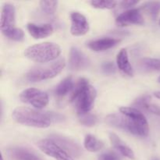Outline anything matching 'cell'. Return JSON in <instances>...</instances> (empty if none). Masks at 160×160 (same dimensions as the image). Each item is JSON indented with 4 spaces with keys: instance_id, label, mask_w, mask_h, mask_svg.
<instances>
[{
    "instance_id": "cell-34",
    "label": "cell",
    "mask_w": 160,
    "mask_h": 160,
    "mask_svg": "<svg viewBox=\"0 0 160 160\" xmlns=\"http://www.w3.org/2000/svg\"><path fill=\"white\" fill-rule=\"evenodd\" d=\"M1 160H4V159H3V157H2H2H1Z\"/></svg>"
},
{
    "instance_id": "cell-17",
    "label": "cell",
    "mask_w": 160,
    "mask_h": 160,
    "mask_svg": "<svg viewBox=\"0 0 160 160\" xmlns=\"http://www.w3.org/2000/svg\"><path fill=\"white\" fill-rule=\"evenodd\" d=\"M120 113L127 116L132 119L134 121H135L138 124L143 128H148V123L147 121L146 118L144 116V114L141 112L139 109L135 107H128V106H122L120 108Z\"/></svg>"
},
{
    "instance_id": "cell-11",
    "label": "cell",
    "mask_w": 160,
    "mask_h": 160,
    "mask_svg": "<svg viewBox=\"0 0 160 160\" xmlns=\"http://www.w3.org/2000/svg\"><path fill=\"white\" fill-rule=\"evenodd\" d=\"M91 62L86 55L76 47H72L69 58V68L72 70H81L88 68Z\"/></svg>"
},
{
    "instance_id": "cell-25",
    "label": "cell",
    "mask_w": 160,
    "mask_h": 160,
    "mask_svg": "<svg viewBox=\"0 0 160 160\" xmlns=\"http://www.w3.org/2000/svg\"><path fill=\"white\" fill-rule=\"evenodd\" d=\"M57 1H41L40 7L42 12L47 15H52L57 9Z\"/></svg>"
},
{
    "instance_id": "cell-9",
    "label": "cell",
    "mask_w": 160,
    "mask_h": 160,
    "mask_svg": "<svg viewBox=\"0 0 160 160\" xmlns=\"http://www.w3.org/2000/svg\"><path fill=\"white\" fill-rule=\"evenodd\" d=\"M49 139L57 144L59 147L65 150L71 156L79 157L82 153L80 145L69 138L64 137V136L59 135V134H52L50 136Z\"/></svg>"
},
{
    "instance_id": "cell-12",
    "label": "cell",
    "mask_w": 160,
    "mask_h": 160,
    "mask_svg": "<svg viewBox=\"0 0 160 160\" xmlns=\"http://www.w3.org/2000/svg\"><path fill=\"white\" fill-rule=\"evenodd\" d=\"M16 10L13 5L6 3L3 5L1 13L0 28L1 31H7L16 28Z\"/></svg>"
},
{
    "instance_id": "cell-18",
    "label": "cell",
    "mask_w": 160,
    "mask_h": 160,
    "mask_svg": "<svg viewBox=\"0 0 160 160\" xmlns=\"http://www.w3.org/2000/svg\"><path fill=\"white\" fill-rule=\"evenodd\" d=\"M150 100H151V98L149 95H144L137 98L133 105L136 106L138 109H142V110L147 111V112L160 117V107L157 105L152 103Z\"/></svg>"
},
{
    "instance_id": "cell-23",
    "label": "cell",
    "mask_w": 160,
    "mask_h": 160,
    "mask_svg": "<svg viewBox=\"0 0 160 160\" xmlns=\"http://www.w3.org/2000/svg\"><path fill=\"white\" fill-rule=\"evenodd\" d=\"M2 32L4 34L5 37L12 41L21 42L24 38V33H23V30L20 29V28H14L10 30H7V31H2Z\"/></svg>"
},
{
    "instance_id": "cell-28",
    "label": "cell",
    "mask_w": 160,
    "mask_h": 160,
    "mask_svg": "<svg viewBox=\"0 0 160 160\" xmlns=\"http://www.w3.org/2000/svg\"><path fill=\"white\" fill-rule=\"evenodd\" d=\"M102 70L106 74H112L116 71V67L112 62H106L102 65Z\"/></svg>"
},
{
    "instance_id": "cell-3",
    "label": "cell",
    "mask_w": 160,
    "mask_h": 160,
    "mask_svg": "<svg viewBox=\"0 0 160 160\" xmlns=\"http://www.w3.org/2000/svg\"><path fill=\"white\" fill-rule=\"evenodd\" d=\"M61 54V48L53 42H43L27 48L24 56L30 60L46 63L57 59Z\"/></svg>"
},
{
    "instance_id": "cell-15",
    "label": "cell",
    "mask_w": 160,
    "mask_h": 160,
    "mask_svg": "<svg viewBox=\"0 0 160 160\" xmlns=\"http://www.w3.org/2000/svg\"><path fill=\"white\" fill-rule=\"evenodd\" d=\"M120 39L112 38H103L92 40L88 43V47L91 50L95 52H103L109 49L112 47L116 46L119 42Z\"/></svg>"
},
{
    "instance_id": "cell-19",
    "label": "cell",
    "mask_w": 160,
    "mask_h": 160,
    "mask_svg": "<svg viewBox=\"0 0 160 160\" xmlns=\"http://www.w3.org/2000/svg\"><path fill=\"white\" fill-rule=\"evenodd\" d=\"M117 67L120 69V71H122L124 74H127L128 76H133L134 70H133L132 66L131 65V62L129 61V57H128V53L127 49L122 48L119 52L117 56Z\"/></svg>"
},
{
    "instance_id": "cell-8",
    "label": "cell",
    "mask_w": 160,
    "mask_h": 160,
    "mask_svg": "<svg viewBox=\"0 0 160 160\" xmlns=\"http://www.w3.org/2000/svg\"><path fill=\"white\" fill-rule=\"evenodd\" d=\"M117 25L125 27L128 25H142L145 23L144 17L139 9H130L120 13L116 20Z\"/></svg>"
},
{
    "instance_id": "cell-30",
    "label": "cell",
    "mask_w": 160,
    "mask_h": 160,
    "mask_svg": "<svg viewBox=\"0 0 160 160\" xmlns=\"http://www.w3.org/2000/svg\"><path fill=\"white\" fill-rule=\"evenodd\" d=\"M138 3V1H135V0H128V1L121 2L119 3V5H120V8H122V9H129V8L135 6Z\"/></svg>"
},
{
    "instance_id": "cell-7",
    "label": "cell",
    "mask_w": 160,
    "mask_h": 160,
    "mask_svg": "<svg viewBox=\"0 0 160 160\" xmlns=\"http://www.w3.org/2000/svg\"><path fill=\"white\" fill-rule=\"evenodd\" d=\"M37 146L42 152L56 160H73L70 154L49 138L40 140Z\"/></svg>"
},
{
    "instance_id": "cell-16",
    "label": "cell",
    "mask_w": 160,
    "mask_h": 160,
    "mask_svg": "<svg viewBox=\"0 0 160 160\" xmlns=\"http://www.w3.org/2000/svg\"><path fill=\"white\" fill-rule=\"evenodd\" d=\"M109 138L112 146L120 154L123 155V156H125V157L128 158L130 159L134 160L135 159V155H134V152H133V150L128 145H127L126 143H124L117 134H116L115 133L111 132L109 133Z\"/></svg>"
},
{
    "instance_id": "cell-10",
    "label": "cell",
    "mask_w": 160,
    "mask_h": 160,
    "mask_svg": "<svg viewBox=\"0 0 160 160\" xmlns=\"http://www.w3.org/2000/svg\"><path fill=\"white\" fill-rule=\"evenodd\" d=\"M71 27L70 33L73 36H83L89 31V23L87 18L79 12H73L70 14Z\"/></svg>"
},
{
    "instance_id": "cell-35",
    "label": "cell",
    "mask_w": 160,
    "mask_h": 160,
    "mask_svg": "<svg viewBox=\"0 0 160 160\" xmlns=\"http://www.w3.org/2000/svg\"><path fill=\"white\" fill-rule=\"evenodd\" d=\"M159 25H160V20H159Z\"/></svg>"
},
{
    "instance_id": "cell-1",
    "label": "cell",
    "mask_w": 160,
    "mask_h": 160,
    "mask_svg": "<svg viewBox=\"0 0 160 160\" xmlns=\"http://www.w3.org/2000/svg\"><path fill=\"white\" fill-rule=\"evenodd\" d=\"M12 117L17 123L37 128H47L53 122H60L63 117L53 112H42L28 107H17L12 111Z\"/></svg>"
},
{
    "instance_id": "cell-26",
    "label": "cell",
    "mask_w": 160,
    "mask_h": 160,
    "mask_svg": "<svg viewBox=\"0 0 160 160\" xmlns=\"http://www.w3.org/2000/svg\"><path fill=\"white\" fill-rule=\"evenodd\" d=\"M90 4L92 5V7L95 9H114L117 6L118 2L116 1H100V0H96V1H91Z\"/></svg>"
},
{
    "instance_id": "cell-27",
    "label": "cell",
    "mask_w": 160,
    "mask_h": 160,
    "mask_svg": "<svg viewBox=\"0 0 160 160\" xmlns=\"http://www.w3.org/2000/svg\"><path fill=\"white\" fill-rule=\"evenodd\" d=\"M79 121L81 124L86 127L95 126L98 121V118L95 115L92 113H86L79 116Z\"/></svg>"
},
{
    "instance_id": "cell-4",
    "label": "cell",
    "mask_w": 160,
    "mask_h": 160,
    "mask_svg": "<svg viewBox=\"0 0 160 160\" xmlns=\"http://www.w3.org/2000/svg\"><path fill=\"white\" fill-rule=\"evenodd\" d=\"M66 66L64 59H59L52 63L38 66L31 69L26 74V79L30 82H38L52 79L62 71Z\"/></svg>"
},
{
    "instance_id": "cell-33",
    "label": "cell",
    "mask_w": 160,
    "mask_h": 160,
    "mask_svg": "<svg viewBox=\"0 0 160 160\" xmlns=\"http://www.w3.org/2000/svg\"><path fill=\"white\" fill-rule=\"evenodd\" d=\"M158 82L160 83V76H159V78H158Z\"/></svg>"
},
{
    "instance_id": "cell-24",
    "label": "cell",
    "mask_w": 160,
    "mask_h": 160,
    "mask_svg": "<svg viewBox=\"0 0 160 160\" xmlns=\"http://www.w3.org/2000/svg\"><path fill=\"white\" fill-rule=\"evenodd\" d=\"M142 9L148 12L152 19H156L160 12V2H148L142 7Z\"/></svg>"
},
{
    "instance_id": "cell-31",
    "label": "cell",
    "mask_w": 160,
    "mask_h": 160,
    "mask_svg": "<svg viewBox=\"0 0 160 160\" xmlns=\"http://www.w3.org/2000/svg\"><path fill=\"white\" fill-rule=\"evenodd\" d=\"M154 95L156 98H159V99H160V91H159V92H154Z\"/></svg>"
},
{
    "instance_id": "cell-29",
    "label": "cell",
    "mask_w": 160,
    "mask_h": 160,
    "mask_svg": "<svg viewBox=\"0 0 160 160\" xmlns=\"http://www.w3.org/2000/svg\"><path fill=\"white\" fill-rule=\"evenodd\" d=\"M98 160H120V159L115 152L109 151L100 155Z\"/></svg>"
},
{
    "instance_id": "cell-13",
    "label": "cell",
    "mask_w": 160,
    "mask_h": 160,
    "mask_svg": "<svg viewBox=\"0 0 160 160\" xmlns=\"http://www.w3.org/2000/svg\"><path fill=\"white\" fill-rule=\"evenodd\" d=\"M10 160H44L35 152L23 147H11L6 150Z\"/></svg>"
},
{
    "instance_id": "cell-6",
    "label": "cell",
    "mask_w": 160,
    "mask_h": 160,
    "mask_svg": "<svg viewBox=\"0 0 160 160\" xmlns=\"http://www.w3.org/2000/svg\"><path fill=\"white\" fill-rule=\"evenodd\" d=\"M22 102L31 105L38 109H42L48 104V94L37 88H28L23 90L20 95Z\"/></svg>"
},
{
    "instance_id": "cell-2",
    "label": "cell",
    "mask_w": 160,
    "mask_h": 160,
    "mask_svg": "<svg viewBox=\"0 0 160 160\" xmlns=\"http://www.w3.org/2000/svg\"><path fill=\"white\" fill-rule=\"evenodd\" d=\"M97 92L95 88L85 78H81L74 86L70 96V102L73 103L79 116L88 113L93 108Z\"/></svg>"
},
{
    "instance_id": "cell-21",
    "label": "cell",
    "mask_w": 160,
    "mask_h": 160,
    "mask_svg": "<svg viewBox=\"0 0 160 160\" xmlns=\"http://www.w3.org/2000/svg\"><path fill=\"white\" fill-rule=\"evenodd\" d=\"M84 146L88 151L91 152H95L101 150L104 147V144L94 135L87 134L84 138Z\"/></svg>"
},
{
    "instance_id": "cell-22",
    "label": "cell",
    "mask_w": 160,
    "mask_h": 160,
    "mask_svg": "<svg viewBox=\"0 0 160 160\" xmlns=\"http://www.w3.org/2000/svg\"><path fill=\"white\" fill-rule=\"evenodd\" d=\"M138 67L145 72L160 71V59L144 58L139 62Z\"/></svg>"
},
{
    "instance_id": "cell-5",
    "label": "cell",
    "mask_w": 160,
    "mask_h": 160,
    "mask_svg": "<svg viewBox=\"0 0 160 160\" xmlns=\"http://www.w3.org/2000/svg\"><path fill=\"white\" fill-rule=\"evenodd\" d=\"M106 123L113 128L140 137H147L149 132L148 128L140 126L132 119L122 113L109 114L106 117Z\"/></svg>"
},
{
    "instance_id": "cell-20",
    "label": "cell",
    "mask_w": 160,
    "mask_h": 160,
    "mask_svg": "<svg viewBox=\"0 0 160 160\" xmlns=\"http://www.w3.org/2000/svg\"><path fill=\"white\" fill-rule=\"evenodd\" d=\"M74 88V84L71 77H67L62 80L55 89V95L59 98H62L73 92Z\"/></svg>"
},
{
    "instance_id": "cell-32",
    "label": "cell",
    "mask_w": 160,
    "mask_h": 160,
    "mask_svg": "<svg viewBox=\"0 0 160 160\" xmlns=\"http://www.w3.org/2000/svg\"><path fill=\"white\" fill-rule=\"evenodd\" d=\"M152 160H159V159H158V158H152Z\"/></svg>"
},
{
    "instance_id": "cell-14",
    "label": "cell",
    "mask_w": 160,
    "mask_h": 160,
    "mask_svg": "<svg viewBox=\"0 0 160 160\" xmlns=\"http://www.w3.org/2000/svg\"><path fill=\"white\" fill-rule=\"evenodd\" d=\"M29 34L34 38V39H42L48 37L53 33V27L49 23L45 24H35L33 23H29L27 24Z\"/></svg>"
}]
</instances>
